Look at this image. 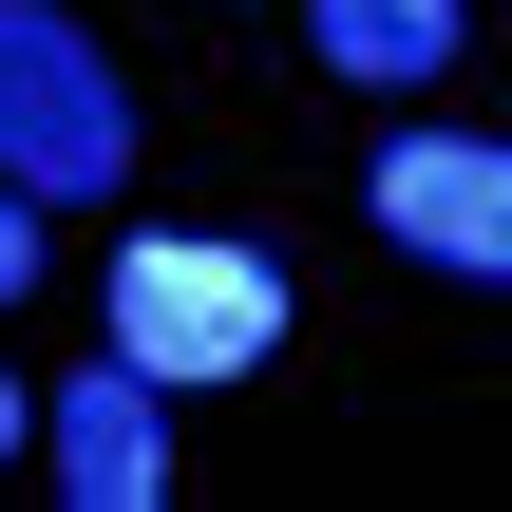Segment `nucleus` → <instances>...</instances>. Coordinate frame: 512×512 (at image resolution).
<instances>
[{
	"mask_svg": "<svg viewBox=\"0 0 512 512\" xmlns=\"http://www.w3.org/2000/svg\"><path fill=\"white\" fill-rule=\"evenodd\" d=\"M38 285V190H0V304Z\"/></svg>",
	"mask_w": 512,
	"mask_h": 512,
	"instance_id": "obj_6",
	"label": "nucleus"
},
{
	"mask_svg": "<svg viewBox=\"0 0 512 512\" xmlns=\"http://www.w3.org/2000/svg\"><path fill=\"white\" fill-rule=\"evenodd\" d=\"M361 209H380L418 266H475V285H512V152H494V133H399V152L361 171Z\"/></svg>",
	"mask_w": 512,
	"mask_h": 512,
	"instance_id": "obj_3",
	"label": "nucleus"
},
{
	"mask_svg": "<svg viewBox=\"0 0 512 512\" xmlns=\"http://www.w3.org/2000/svg\"><path fill=\"white\" fill-rule=\"evenodd\" d=\"M114 171H133V95L95 76V38H76L57 0H0V190L76 209V190H114Z\"/></svg>",
	"mask_w": 512,
	"mask_h": 512,
	"instance_id": "obj_2",
	"label": "nucleus"
},
{
	"mask_svg": "<svg viewBox=\"0 0 512 512\" xmlns=\"http://www.w3.org/2000/svg\"><path fill=\"white\" fill-rule=\"evenodd\" d=\"M304 38H323V76H437L456 57V0H304Z\"/></svg>",
	"mask_w": 512,
	"mask_h": 512,
	"instance_id": "obj_5",
	"label": "nucleus"
},
{
	"mask_svg": "<svg viewBox=\"0 0 512 512\" xmlns=\"http://www.w3.org/2000/svg\"><path fill=\"white\" fill-rule=\"evenodd\" d=\"M285 342V266L266 247H114V361L171 399V380H247Z\"/></svg>",
	"mask_w": 512,
	"mask_h": 512,
	"instance_id": "obj_1",
	"label": "nucleus"
},
{
	"mask_svg": "<svg viewBox=\"0 0 512 512\" xmlns=\"http://www.w3.org/2000/svg\"><path fill=\"white\" fill-rule=\"evenodd\" d=\"M0 456H19V380H0Z\"/></svg>",
	"mask_w": 512,
	"mask_h": 512,
	"instance_id": "obj_7",
	"label": "nucleus"
},
{
	"mask_svg": "<svg viewBox=\"0 0 512 512\" xmlns=\"http://www.w3.org/2000/svg\"><path fill=\"white\" fill-rule=\"evenodd\" d=\"M38 456H57V494H76V512H152V494H171V418H152L133 361L57 380V399H38Z\"/></svg>",
	"mask_w": 512,
	"mask_h": 512,
	"instance_id": "obj_4",
	"label": "nucleus"
}]
</instances>
